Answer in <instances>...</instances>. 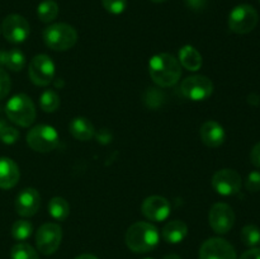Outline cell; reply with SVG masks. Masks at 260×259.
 Instances as JSON below:
<instances>
[{"mask_svg": "<svg viewBox=\"0 0 260 259\" xmlns=\"http://www.w3.org/2000/svg\"><path fill=\"white\" fill-rule=\"evenodd\" d=\"M40 106L41 109L43 112H47V113H52L56 112L60 107V98H58L57 93L52 89H47L42 93L40 98Z\"/></svg>", "mask_w": 260, "mask_h": 259, "instance_id": "cell-24", "label": "cell"}, {"mask_svg": "<svg viewBox=\"0 0 260 259\" xmlns=\"http://www.w3.org/2000/svg\"><path fill=\"white\" fill-rule=\"evenodd\" d=\"M150 2H152V3H164V2H167V0H150Z\"/></svg>", "mask_w": 260, "mask_h": 259, "instance_id": "cell-37", "label": "cell"}, {"mask_svg": "<svg viewBox=\"0 0 260 259\" xmlns=\"http://www.w3.org/2000/svg\"><path fill=\"white\" fill-rule=\"evenodd\" d=\"M179 63L189 71L200 70L202 66V56L193 46H183L179 51Z\"/></svg>", "mask_w": 260, "mask_h": 259, "instance_id": "cell-20", "label": "cell"}, {"mask_svg": "<svg viewBox=\"0 0 260 259\" xmlns=\"http://www.w3.org/2000/svg\"><path fill=\"white\" fill-rule=\"evenodd\" d=\"M29 23L19 14H10L3 20L2 32L10 43H22L29 36Z\"/></svg>", "mask_w": 260, "mask_h": 259, "instance_id": "cell-10", "label": "cell"}, {"mask_svg": "<svg viewBox=\"0 0 260 259\" xmlns=\"http://www.w3.org/2000/svg\"><path fill=\"white\" fill-rule=\"evenodd\" d=\"M4 65L12 71L22 70L25 65V57L22 51L18 50V48H13V50L5 52Z\"/></svg>", "mask_w": 260, "mask_h": 259, "instance_id": "cell-23", "label": "cell"}, {"mask_svg": "<svg viewBox=\"0 0 260 259\" xmlns=\"http://www.w3.org/2000/svg\"><path fill=\"white\" fill-rule=\"evenodd\" d=\"M10 86H12V83H10L9 75L7 71L0 68V101L9 94Z\"/></svg>", "mask_w": 260, "mask_h": 259, "instance_id": "cell-31", "label": "cell"}, {"mask_svg": "<svg viewBox=\"0 0 260 259\" xmlns=\"http://www.w3.org/2000/svg\"><path fill=\"white\" fill-rule=\"evenodd\" d=\"M58 134L52 126L38 124L27 134V144L37 152H50L58 145Z\"/></svg>", "mask_w": 260, "mask_h": 259, "instance_id": "cell-6", "label": "cell"}, {"mask_svg": "<svg viewBox=\"0 0 260 259\" xmlns=\"http://www.w3.org/2000/svg\"><path fill=\"white\" fill-rule=\"evenodd\" d=\"M104 9L114 15L122 14L127 8V0H102Z\"/></svg>", "mask_w": 260, "mask_h": 259, "instance_id": "cell-29", "label": "cell"}, {"mask_svg": "<svg viewBox=\"0 0 260 259\" xmlns=\"http://www.w3.org/2000/svg\"><path fill=\"white\" fill-rule=\"evenodd\" d=\"M201 140L208 147H218L225 142L226 132L223 127L216 121H207L200 130Z\"/></svg>", "mask_w": 260, "mask_h": 259, "instance_id": "cell-16", "label": "cell"}, {"mask_svg": "<svg viewBox=\"0 0 260 259\" xmlns=\"http://www.w3.org/2000/svg\"><path fill=\"white\" fill-rule=\"evenodd\" d=\"M141 211L147 220L160 222L169 217L172 206L167 198L161 196H151L142 202Z\"/></svg>", "mask_w": 260, "mask_h": 259, "instance_id": "cell-14", "label": "cell"}, {"mask_svg": "<svg viewBox=\"0 0 260 259\" xmlns=\"http://www.w3.org/2000/svg\"><path fill=\"white\" fill-rule=\"evenodd\" d=\"M10 259H40L36 249L29 244H15L10 251Z\"/></svg>", "mask_w": 260, "mask_h": 259, "instance_id": "cell-26", "label": "cell"}, {"mask_svg": "<svg viewBox=\"0 0 260 259\" xmlns=\"http://www.w3.org/2000/svg\"><path fill=\"white\" fill-rule=\"evenodd\" d=\"M69 130H70V134L79 141H89L95 135V128H94L93 123L84 117H76V118L71 119Z\"/></svg>", "mask_w": 260, "mask_h": 259, "instance_id": "cell-18", "label": "cell"}, {"mask_svg": "<svg viewBox=\"0 0 260 259\" xmlns=\"http://www.w3.org/2000/svg\"><path fill=\"white\" fill-rule=\"evenodd\" d=\"M41 205V196L35 188H25L19 195L17 196L15 200V210L18 215L23 217H30L36 215L37 211L40 210Z\"/></svg>", "mask_w": 260, "mask_h": 259, "instance_id": "cell-15", "label": "cell"}, {"mask_svg": "<svg viewBox=\"0 0 260 259\" xmlns=\"http://www.w3.org/2000/svg\"><path fill=\"white\" fill-rule=\"evenodd\" d=\"M250 161L254 167L260 168V141L251 149Z\"/></svg>", "mask_w": 260, "mask_h": 259, "instance_id": "cell-32", "label": "cell"}, {"mask_svg": "<svg viewBox=\"0 0 260 259\" xmlns=\"http://www.w3.org/2000/svg\"><path fill=\"white\" fill-rule=\"evenodd\" d=\"M200 259H238L234 246L222 238H211L202 244Z\"/></svg>", "mask_w": 260, "mask_h": 259, "instance_id": "cell-13", "label": "cell"}, {"mask_svg": "<svg viewBox=\"0 0 260 259\" xmlns=\"http://www.w3.org/2000/svg\"><path fill=\"white\" fill-rule=\"evenodd\" d=\"M18 139H19V132H18L14 127L8 126L4 122L0 121V140H2L4 144L13 145L17 142Z\"/></svg>", "mask_w": 260, "mask_h": 259, "instance_id": "cell-28", "label": "cell"}, {"mask_svg": "<svg viewBox=\"0 0 260 259\" xmlns=\"http://www.w3.org/2000/svg\"><path fill=\"white\" fill-rule=\"evenodd\" d=\"M212 188L221 196H234L240 192L241 177L234 169H221L212 177Z\"/></svg>", "mask_w": 260, "mask_h": 259, "instance_id": "cell-12", "label": "cell"}, {"mask_svg": "<svg viewBox=\"0 0 260 259\" xmlns=\"http://www.w3.org/2000/svg\"><path fill=\"white\" fill-rule=\"evenodd\" d=\"M5 113L8 118L18 126L28 127L36 119V106L28 95L17 94L8 101Z\"/></svg>", "mask_w": 260, "mask_h": 259, "instance_id": "cell-3", "label": "cell"}, {"mask_svg": "<svg viewBox=\"0 0 260 259\" xmlns=\"http://www.w3.org/2000/svg\"><path fill=\"white\" fill-rule=\"evenodd\" d=\"M159 230L150 222H135L126 233V244L135 253H147L159 244Z\"/></svg>", "mask_w": 260, "mask_h": 259, "instance_id": "cell-2", "label": "cell"}, {"mask_svg": "<svg viewBox=\"0 0 260 259\" xmlns=\"http://www.w3.org/2000/svg\"><path fill=\"white\" fill-rule=\"evenodd\" d=\"M162 239L169 244H179L185 239L188 234L187 223L180 220L169 221L162 228Z\"/></svg>", "mask_w": 260, "mask_h": 259, "instance_id": "cell-19", "label": "cell"}, {"mask_svg": "<svg viewBox=\"0 0 260 259\" xmlns=\"http://www.w3.org/2000/svg\"><path fill=\"white\" fill-rule=\"evenodd\" d=\"M43 41L53 51H66L74 47L78 41L75 28L66 23H55L43 30Z\"/></svg>", "mask_w": 260, "mask_h": 259, "instance_id": "cell-4", "label": "cell"}, {"mask_svg": "<svg viewBox=\"0 0 260 259\" xmlns=\"http://www.w3.org/2000/svg\"><path fill=\"white\" fill-rule=\"evenodd\" d=\"M30 81L38 86H46L55 78V63L47 55H37L30 60L28 68Z\"/></svg>", "mask_w": 260, "mask_h": 259, "instance_id": "cell-8", "label": "cell"}, {"mask_svg": "<svg viewBox=\"0 0 260 259\" xmlns=\"http://www.w3.org/2000/svg\"><path fill=\"white\" fill-rule=\"evenodd\" d=\"M259 3H260V0H259Z\"/></svg>", "mask_w": 260, "mask_h": 259, "instance_id": "cell-39", "label": "cell"}, {"mask_svg": "<svg viewBox=\"0 0 260 259\" xmlns=\"http://www.w3.org/2000/svg\"><path fill=\"white\" fill-rule=\"evenodd\" d=\"M75 259H98L95 255H93V254H81V255L76 256Z\"/></svg>", "mask_w": 260, "mask_h": 259, "instance_id": "cell-35", "label": "cell"}, {"mask_svg": "<svg viewBox=\"0 0 260 259\" xmlns=\"http://www.w3.org/2000/svg\"><path fill=\"white\" fill-rule=\"evenodd\" d=\"M62 240V229L58 223H43L36 234V245L37 249L45 255H51L60 246Z\"/></svg>", "mask_w": 260, "mask_h": 259, "instance_id": "cell-7", "label": "cell"}, {"mask_svg": "<svg viewBox=\"0 0 260 259\" xmlns=\"http://www.w3.org/2000/svg\"><path fill=\"white\" fill-rule=\"evenodd\" d=\"M37 15L41 22L51 23L58 15V5L55 0H43L37 7Z\"/></svg>", "mask_w": 260, "mask_h": 259, "instance_id": "cell-22", "label": "cell"}, {"mask_svg": "<svg viewBox=\"0 0 260 259\" xmlns=\"http://www.w3.org/2000/svg\"><path fill=\"white\" fill-rule=\"evenodd\" d=\"M206 2H207V0H185V3H187L188 7L193 10L203 9L206 5Z\"/></svg>", "mask_w": 260, "mask_h": 259, "instance_id": "cell-34", "label": "cell"}, {"mask_svg": "<svg viewBox=\"0 0 260 259\" xmlns=\"http://www.w3.org/2000/svg\"><path fill=\"white\" fill-rule=\"evenodd\" d=\"M239 259H260V249L259 248H251L243 253V255Z\"/></svg>", "mask_w": 260, "mask_h": 259, "instance_id": "cell-33", "label": "cell"}, {"mask_svg": "<svg viewBox=\"0 0 260 259\" xmlns=\"http://www.w3.org/2000/svg\"><path fill=\"white\" fill-rule=\"evenodd\" d=\"M180 90L194 102L206 101L210 98L213 93V84L207 76L205 75H193L188 76L182 81Z\"/></svg>", "mask_w": 260, "mask_h": 259, "instance_id": "cell-9", "label": "cell"}, {"mask_svg": "<svg viewBox=\"0 0 260 259\" xmlns=\"http://www.w3.org/2000/svg\"><path fill=\"white\" fill-rule=\"evenodd\" d=\"M33 233V225L28 220H18L12 226V236L15 240H27Z\"/></svg>", "mask_w": 260, "mask_h": 259, "instance_id": "cell-25", "label": "cell"}, {"mask_svg": "<svg viewBox=\"0 0 260 259\" xmlns=\"http://www.w3.org/2000/svg\"><path fill=\"white\" fill-rule=\"evenodd\" d=\"M162 259H180V256L178 254H168Z\"/></svg>", "mask_w": 260, "mask_h": 259, "instance_id": "cell-36", "label": "cell"}, {"mask_svg": "<svg viewBox=\"0 0 260 259\" xmlns=\"http://www.w3.org/2000/svg\"><path fill=\"white\" fill-rule=\"evenodd\" d=\"M149 73L152 81L162 88L173 86L182 75L178 58L170 53H157L149 61Z\"/></svg>", "mask_w": 260, "mask_h": 259, "instance_id": "cell-1", "label": "cell"}, {"mask_svg": "<svg viewBox=\"0 0 260 259\" xmlns=\"http://www.w3.org/2000/svg\"><path fill=\"white\" fill-rule=\"evenodd\" d=\"M208 221L216 234H228L235 223V212L228 203H216L211 207Z\"/></svg>", "mask_w": 260, "mask_h": 259, "instance_id": "cell-11", "label": "cell"}, {"mask_svg": "<svg viewBox=\"0 0 260 259\" xmlns=\"http://www.w3.org/2000/svg\"><path fill=\"white\" fill-rule=\"evenodd\" d=\"M19 177V168L14 160L9 157H0V188L10 189L17 184Z\"/></svg>", "mask_w": 260, "mask_h": 259, "instance_id": "cell-17", "label": "cell"}, {"mask_svg": "<svg viewBox=\"0 0 260 259\" xmlns=\"http://www.w3.org/2000/svg\"><path fill=\"white\" fill-rule=\"evenodd\" d=\"M241 241L244 245L254 248L258 244H260V229L255 225H246L244 226L240 234Z\"/></svg>", "mask_w": 260, "mask_h": 259, "instance_id": "cell-27", "label": "cell"}, {"mask_svg": "<svg viewBox=\"0 0 260 259\" xmlns=\"http://www.w3.org/2000/svg\"><path fill=\"white\" fill-rule=\"evenodd\" d=\"M48 212L51 217L57 221H63L70 213V206L68 201L62 197H53L48 203Z\"/></svg>", "mask_w": 260, "mask_h": 259, "instance_id": "cell-21", "label": "cell"}, {"mask_svg": "<svg viewBox=\"0 0 260 259\" xmlns=\"http://www.w3.org/2000/svg\"><path fill=\"white\" fill-rule=\"evenodd\" d=\"M245 187L249 192L255 193L260 190V172L258 170H254L250 174L248 175L245 180Z\"/></svg>", "mask_w": 260, "mask_h": 259, "instance_id": "cell-30", "label": "cell"}, {"mask_svg": "<svg viewBox=\"0 0 260 259\" xmlns=\"http://www.w3.org/2000/svg\"><path fill=\"white\" fill-rule=\"evenodd\" d=\"M259 20L255 8L249 4H240L231 10L229 15V28L238 35H246L256 27Z\"/></svg>", "mask_w": 260, "mask_h": 259, "instance_id": "cell-5", "label": "cell"}, {"mask_svg": "<svg viewBox=\"0 0 260 259\" xmlns=\"http://www.w3.org/2000/svg\"><path fill=\"white\" fill-rule=\"evenodd\" d=\"M146 259H151V258H146Z\"/></svg>", "mask_w": 260, "mask_h": 259, "instance_id": "cell-38", "label": "cell"}]
</instances>
